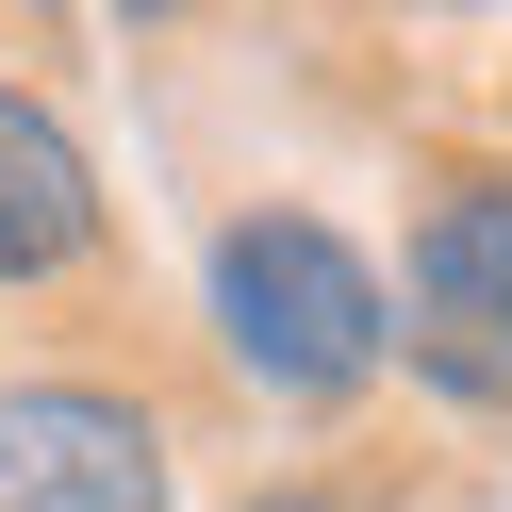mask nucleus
Segmentation results:
<instances>
[{"label":"nucleus","instance_id":"obj_2","mask_svg":"<svg viewBox=\"0 0 512 512\" xmlns=\"http://www.w3.org/2000/svg\"><path fill=\"white\" fill-rule=\"evenodd\" d=\"M380 347H397L430 397L512 413V182L496 166H463L413 215V265H397V298H380Z\"/></svg>","mask_w":512,"mask_h":512},{"label":"nucleus","instance_id":"obj_4","mask_svg":"<svg viewBox=\"0 0 512 512\" xmlns=\"http://www.w3.org/2000/svg\"><path fill=\"white\" fill-rule=\"evenodd\" d=\"M83 248H100V166H83V133L34 83H0V298L17 281H67Z\"/></svg>","mask_w":512,"mask_h":512},{"label":"nucleus","instance_id":"obj_3","mask_svg":"<svg viewBox=\"0 0 512 512\" xmlns=\"http://www.w3.org/2000/svg\"><path fill=\"white\" fill-rule=\"evenodd\" d=\"M0 512H166V430L100 380H17L0 397Z\"/></svg>","mask_w":512,"mask_h":512},{"label":"nucleus","instance_id":"obj_1","mask_svg":"<svg viewBox=\"0 0 512 512\" xmlns=\"http://www.w3.org/2000/svg\"><path fill=\"white\" fill-rule=\"evenodd\" d=\"M215 347H232V380H265V397H347V380H380V265L331 232V215L265 199L215 232Z\"/></svg>","mask_w":512,"mask_h":512},{"label":"nucleus","instance_id":"obj_5","mask_svg":"<svg viewBox=\"0 0 512 512\" xmlns=\"http://www.w3.org/2000/svg\"><path fill=\"white\" fill-rule=\"evenodd\" d=\"M265 512H347V496H314V479H281V496H265Z\"/></svg>","mask_w":512,"mask_h":512}]
</instances>
